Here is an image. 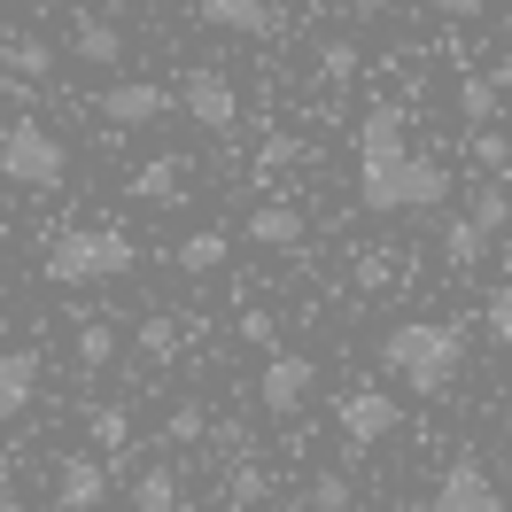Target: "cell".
Listing matches in <instances>:
<instances>
[{"instance_id":"6da1fadb","label":"cell","mask_w":512,"mask_h":512,"mask_svg":"<svg viewBox=\"0 0 512 512\" xmlns=\"http://www.w3.org/2000/svg\"><path fill=\"white\" fill-rule=\"evenodd\" d=\"M357 202L373 218H404V210H443L450 202V171L419 148H365L357 156Z\"/></svg>"},{"instance_id":"7a4b0ae2","label":"cell","mask_w":512,"mask_h":512,"mask_svg":"<svg viewBox=\"0 0 512 512\" xmlns=\"http://www.w3.org/2000/svg\"><path fill=\"white\" fill-rule=\"evenodd\" d=\"M381 365L412 388V396H450L458 365H466V334L450 319H404V326L381 334Z\"/></svg>"},{"instance_id":"3957f363","label":"cell","mask_w":512,"mask_h":512,"mask_svg":"<svg viewBox=\"0 0 512 512\" xmlns=\"http://www.w3.org/2000/svg\"><path fill=\"white\" fill-rule=\"evenodd\" d=\"M140 264V241L125 225H63L47 241V280L55 288H101V280H125Z\"/></svg>"},{"instance_id":"277c9868","label":"cell","mask_w":512,"mask_h":512,"mask_svg":"<svg viewBox=\"0 0 512 512\" xmlns=\"http://www.w3.org/2000/svg\"><path fill=\"white\" fill-rule=\"evenodd\" d=\"M63 171H70V148H63V140H55L47 125L16 117V125L0 132V179H8V187L47 194V187H63Z\"/></svg>"},{"instance_id":"5b68a950","label":"cell","mask_w":512,"mask_h":512,"mask_svg":"<svg viewBox=\"0 0 512 512\" xmlns=\"http://www.w3.org/2000/svg\"><path fill=\"white\" fill-rule=\"evenodd\" d=\"M311 396H319V357H303V350H272V357H264V373H256V404H264L272 419H295Z\"/></svg>"},{"instance_id":"8992f818","label":"cell","mask_w":512,"mask_h":512,"mask_svg":"<svg viewBox=\"0 0 512 512\" xmlns=\"http://www.w3.org/2000/svg\"><path fill=\"white\" fill-rule=\"evenodd\" d=\"M94 109H101V125H117V132H148L163 117H179V94L156 86V78H117V86H101Z\"/></svg>"},{"instance_id":"52a82bcc","label":"cell","mask_w":512,"mask_h":512,"mask_svg":"<svg viewBox=\"0 0 512 512\" xmlns=\"http://www.w3.org/2000/svg\"><path fill=\"white\" fill-rule=\"evenodd\" d=\"M171 94H179V117H194L202 132H233L241 125V86H233L225 70H210V63H194Z\"/></svg>"},{"instance_id":"ba28073f","label":"cell","mask_w":512,"mask_h":512,"mask_svg":"<svg viewBox=\"0 0 512 512\" xmlns=\"http://www.w3.org/2000/svg\"><path fill=\"white\" fill-rule=\"evenodd\" d=\"M334 427H342V443H350V450H373V443H388V435L404 427V404H396L388 388H357V396L334 404Z\"/></svg>"},{"instance_id":"9c48e42d","label":"cell","mask_w":512,"mask_h":512,"mask_svg":"<svg viewBox=\"0 0 512 512\" xmlns=\"http://www.w3.org/2000/svg\"><path fill=\"white\" fill-rule=\"evenodd\" d=\"M427 512H505V489L489 481L481 458H450L443 481L427 489Z\"/></svg>"},{"instance_id":"30bf717a","label":"cell","mask_w":512,"mask_h":512,"mask_svg":"<svg viewBox=\"0 0 512 512\" xmlns=\"http://www.w3.org/2000/svg\"><path fill=\"white\" fill-rule=\"evenodd\" d=\"M109 497V466H101L94 450H70L63 466H55V512H94Z\"/></svg>"},{"instance_id":"8fae6325","label":"cell","mask_w":512,"mask_h":512,"mask_svg":"<svg viewBox=\"0 0 512 512\" xmlns=\"http://www.w3.org/2000/svg\"><path fill=\"white\" fill-rule=\"evenodd\" d=\"M241 233H249L256 249H303V233H311V225H303V210H295V202H256Z\"/></svg>"},{"instance_id":"7c38bea8","label":"cell","mask_w":512,"mask_h":512,"mask_svg":"<svg viewBox=\"0 0 512 512\" xmlns=\"http://www.w3.org/2000/svg\"><path fill=\"white\" fill-rule=\"evenodd\" d=\"M32 396H39V357L32 350H0V427L32 412Z\"/></svg>"},{"instance_id":"4fadbf2b","label":"cell","mask_w":512,"mask_h":512,"mask_svg":"<svg viewBox=\"0 0 512 512\" xmlns=\"http://www.w3.org/2000/svg\"><path fill=\"white\" fill-rule=\"evenodd\" d=\"M194 16L210 24V32H249V39H264L280 16H272V0H194Z\"/></svg>"},{"instance_id":"5bb4252c","label":"cell","mask_w":512,"mask_h":512,"mask_svg":"<svg viewBox=\"0 0 512 512\" xmlns=\"http://www.w3.org/2000/svg\"><path fill=\"white\" fill-rule=\"evenodd\" d=\"M70 55H78V63H117V55H125V32H117V24H109V16H78V24H70Z\"/></svg>"},{"instance_id":"9a60e30c","label":"cell","mask_w":512,"mask_h":512,"mask_svg":"<svg viewBox=\"0 0 512 512\" xmlns=\"http://www.w3.org/2000/svg\"><path fill=\"white\" fill-rule=\"evenodd\" d=\"M187 194V156H156L132 171V202H179Z\"/></svg>"},{"instance_id":"2e32d148","label":"cell","mask_w":512,"mask_h":512,"mask_svg":"<svg viewBox=\"0 0 512 512\" xmlns=\"http://www.w3.org/2000/svg\"><path fill=\"white\" fill-rule=\"evenodd\" d=\"M225 256H233V233H187V241L171 249V264L202 280V272H225Z\"/></svg>"},{"instance_id":"e0dca14e","label":"cell","mask_w":512,"mask_h":512,"mask_svg":"<svg viewBox=\"0 0 512 512\" xmlns=\"http://www.w3.org/2000/svg\"><path fill=\"white\" fill-rule=\"evenodd\" d=\"M365 148H404V101H373L365 117H357V156Z\"/></svg>"},{"instance_id":"ac0fdd59","label":"cell","mask_w":512,"mask_h":512,"mask_svg":"<svg viewBox=\"0 0 512 512\" xmlns=\"http://www.w3.org/2000/svg\"><path fill=\"white\" fill-rule=\"evenodd\" d=\"M0 70H8V78H55V47H47V39H0Z\"/></svg>"},{"instance_id":"d6986e66","label":"cell","mask_w":512,"mask_h":512,"mask_svg":"<svg viewBox=\"0 0 512 512\" xmlns=\"http://www.w3.org/2000/svg\"><path fill=\"white\" fill-rule=\"evenodd\" d=\"M132 512H179V474L171 466H148L132 481Z\"/></svg>"},{"instance_id":"ffe728a7","label":"cell","mask_w":512,"mask_h":512,"mask_svg":"<svg viewBox=\"0 0 512 512\" xmlns=\"http://www.w3.org/2000/svg\"><path fill=\"white\" fill-rule=\"evenodd\" d=\"M466 218H474L481 233L497 241V233H505V225H512V194L497 187V179H489V187H474V210H466Z\"/></svg>"},{"instance_id":"44dd1931","label":"cell","mask_w":512,"mask_h":512,"mask_svg":"<svg viewBox=\"0 0 512 512\" xmlns=\"http://www.w3.org/2000/svg\"><path fill=\"white\" fill-rule=\"evenodd\" d=\"M443 256L450 264H481V256H489V233H481L474 218H450L443 225Z\"/></svg>"},{"instance_id":"7402d4cb","label":"cell","mask_w":512,"mask_h":512,"mask_svg":"<svg viewBox=\"0 0 512 512\" xmlns=\"http://www.w3.org/2000/svg\"><path fill=\"white\" fill-rule=\"evenodd\" d=\"M303 505H311V512H350V481H342V474H319L311 489H303Z\"/></svg>"},{"instance_id":"603a6c76","label":"cell","mask_w":512,"mask_h":512,"mask_svg":"<svg viewBox=\"0 0 512 512\" xmlns=\"http://www.w3.org/2000/svg\"><path fill=\"white\" fill-rule=\"evenodd\" d=\"M94 443L101 450H132V419L117 412V404H101V412H94Z\"/></svg>"},{"instance_id":"cb8c5ba5","label":"cell","mask_w":512,"mask_h":512,"mask_svg":"<svg viewBox=\"0 0 512 512\" xmlns=\"http://www.w3.org/2000/svg\"><path fill=\"white\" fill-rule=\"evenodd\" d=\"M109 357H117V334H109V326H78V365L94 373V365H109Z\"/></svg>"},{"instance_id":"d4e9b609","label":"cell","mask_w":512,"mask_h":512,"mask_svg":"<svg viewBox=\"0 0 512 512\" xmlns=\"http://www.w3.org/2000/svg\"><path fill=\"white\" fill-rule=\"evenodd\" d=\"M458 109H466V117H497V78H466V86H458Z\"/></svg>"},{"instance_id":"484cf974","label":"cell","mask_w":512,"mask_h":512,"mask_svg":"<svg viewBox=\"0 0 512 512\" xmlns=\"http://www.w3.org/2000/svg\"><path fill=\"white\" fill-rule=\"evenodd\" d=\"M481 326H489L497 342H512V280H505V288H489V303H481Z\"/></svg>"},{"instance_id":"4316f807","label":"cell","mask_w":512,"mask_h":512,"mask_svg":"<svg viewBox=\"0 0 512 512\" xmlns=\"http://www.w3.org/2000/svg\"><path fill=\"white\" fill-rule=\"evenodd\" d=\"M140 350H148V357H171V350H179V326H171V319H148V326H140Z\"/></svg>"},{"instance_id":"83f0119b","label":"cell","mask_w":512,"mask_h":512,"mask_svg":"<svg viewBox=\"0 0 512 512\" xmlns=\"http://www.w3.org/2000/svg\"><path fill=\"white\" fill-rule=\"evenodd\" d=\"M163 427H171V443H194V435H202V404H179Z\"/></svg>"},{"instance_id":"f1b7e54d","label":"cell","mask_w":512,"mask_h":512,"mask_svg":"<svg viewBox=\"0 0 512 512\" xmlns=\"http://www.w3.org/2000/svg\"><path fill=\"white\" fill-rule=\"evenodd\" d=\"M295 156H303L295 140H264V156H256V171H280V163H295Z\"/></svg>"},{"instance_id":"f546056e","label":"cell","mask_w":512,"mask_h":512,"mask_svg":"<svg viewBox=\"0 0 512 512\" xmlns=\"http://www.w3.org/2000/svg\"><path fill=\"white\" fill-rule=\"evenodd\" d=\"M474 156H481V163H489V171H497V163H505V156H512V148H505V140H497V132H481V140H474Z\"/></svg>"},{"instance_id":"4dcf8cb0","label":"cell","mask_w":512,"mask_h":512,"mask_svg":"<svg viewBox=\"0 0 512 512\" xmlns=\"http://www.w3.org/2000/svg\"><path fill=\"white\" fill-rule=\"evenodd\" d=\"M241 334H249V342H264V350H272V311H249V319H241Z\"/></svg>"},{"instance_id":"1f68e13d","label":"cell","mask_w":512,"mask_h":512,"mask_svg":"<svg viewBox=\"0 0 512 512\" xmlns=\"http://www.w3.org/2000/svg\"><path fill=\"white\" fill-rule=\"evenodd\" d=\"M264 497V474H233V505H256Z\"/></svg>"},{"instance_id":"d6a6232c","label":"cell","mask_w":512,"mask_h":512,"mask_svg":"<svg viewBox=\"0 0 512 512\" xmlns=\"http://www.w3.org/2000/svg\"><path fill=\"white\" fill-rule=\"evenodd\" d=\"M342 8H350V16H365V24H373V16H388L396 0H342Z\"/></svg>"},{"instance_id":"836d02e7","label":"cell","mask_w":512,"mask_h":512,"mask_svg":"<svg viewBox=\"0 0 512 512\" xmlns=\"http://www.w3.org/2000/svg\"><path fill=\"white\" fill-rule=\"evenodd\" d=\"M435 8H443V16H481L489 0H435Z\"/></svg>"},{"instance_id":"e575fe53","label":"cell","mask_w":512,"mask_h":512,"mask_svg":"<svg viewBox=\"0 0 512 512\" xmlns=\"http://www.w3.org/2000/svg\"><path fill=\"white\" fill-rule=\"evenodd\" d=\"M0 512H24V497H8V489H0Z\"/></svg>"},{"instance_id":"d590c367","label":"cell","mask_w":512,"mask_h":512,"mask_svg":"<svg viewBox=\"0 0 512 512\" xmlns=\"http://www.w3.org/2000/svg\"><path fill=\"white\" fill-rule=\"evenodd\" d=\"M505 458H512V412H505Z\"/></svg>"}]
</instances>
